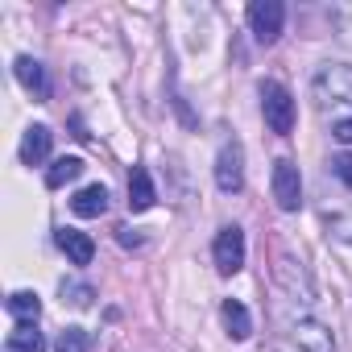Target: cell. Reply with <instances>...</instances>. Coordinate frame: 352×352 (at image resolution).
Listing matches in <instances>:
<instances>
[{"mask_svg": "<svg viewBox=\"0 0 352 352\" xmlns=\"http://www.w3.org/2000/svg\"><path fill=\"white\" fill-rule=\"evenodd\" d=\"M331 137L344 141V145H352V116H340V120L331 124Z\"/></svg>", "mask_w": 352, "mask_h": 352, "instance_id": "cell-21", "label": "cell"}, {"mask_svg": "<svg viewBox=\"0 0 352 352\" xmlns=\"http://www.w3.org/2000/svg\"><path fill=\"white\" fill-rule=\"evenodd\" d=\"M216 187H220L224 195H236V191L245 187V153H241L236 141H228V145L220 149V157H216Z\"/></svg>", "mask_w": 352, "mask_h": 352, "instance_id": "cell-6", "label": "cell"}, {"mask_svg": "<svg viewBox=\"0 0 352 352\" xmlns=\"http://www.w3.org/2000/svg\"><path fill=\"white\" fill-rule=\"evenodd\" d=\"M50 129L46 124H30L25 129V137H21V162L25 166H42L46 162V153H50Z\"/></svg>", "mask_w": 352, "mask_h": 352, "instance_id": "cell-9", "label": "cell"}, {"mask_svg": "<svg viewBox=\"0 0 352 352\" xmlns=\"http://www.w3.org/2000/svg\"><path fill=\"white\" fill-rule=\"evenodd\" d=\"M153 179H149V170L145 166H133V174H129V208L133 212H149L153 208Z\"/></svg>", "mask_w": 352, "mask_h": 352, "instance_id": "cell-11", "label": "cell"}, {"mask_svg": "<svg viewBox=\"0 0 352 352\" xmlns=\"http://www.w3.org/2000/svg\"><path fill=\"white\" fill-rule=\"evenodd\" d=\"M220 315H224V327H228V336H232V340H249V331H253V315L245 311V302L224 298Z\"/></svg>", "mask_w": 352, "mask_h": 352, "instance_id": "cell-12", "label": "cell"}, {"mask_svg": "<svg viewBox=\"0 0 352 352\" xmlns=\"http://www.w3.org/2000/svg\"><path fill=\"white\" fill-rule=\"evenodd\" d=\"M331 170L340 174V179L352 187V153H340V157H331Z\"/></svg>", "mask_w": 352, "mask_h": 352, "instance_id": "cell-20", "label": "cell"}, {"mask_svg": "<svg viewBox=\"0 0 352 352\" xmlns=\"http://www.w3.org/2000/svg\"><path fill=\"white\" fill-rule=\"evenodd\" d=\"M315 100H319L323 112L327 108H352V67H344V63L319 67V75H315Z\"/></svg>", "mask_w": 352, "mask_h": 352, "instance_id": "cell-1", "label": "cell"}, {"mask_svg": "<svg viewBox=\"0 0 352 352\" xmlns=\"http://www.w3.org/2000/svg\"><path fill=\"white\" fill-rule=\"evenodd\" d=\"M282 21H286L282 0H253V5H249V25H253L261 46H274L282 38Z\"/></svg>", "mask_w": 352, "mask_h": 352, "instance_id": "cell-4", "label": "cell"}, {"mask_svg": "<svg viewBox=\"0 0 352 352\" xmlns=\"http://www.w3.org/2000/svg\"><path fill=\"white\" fill-rule=\"evenodd\" d=\"M13 71H17V79H21V87H25V91L46 96V71H42V63H38V58L21 54V58L13 63Z\"/></svg>", "mask_w": 352, "mask_h": 352, "instance_id": "cell-14", "label": "cell"}, {"mask_svg": "<svg viewBox=\"0 0 352 352\" xmlns=\"http://www.w3.org/2000/svg\"><path fill=\"white\" fill-rule=\"evenodd\" d=\"M79 174H83V157H58V162L46 170V187H50V191H58V187L75 183Z\"/></svg>", "mask_w": 352, "mask_h": 352, "instance_id": "cell-15", "label": "cell"}, {"mask_svg": "<svg viewBox=\"0 0 352 352\" xmlns=\"http://www.w3.org/2000/svg\"><path fill=\"white\" fill-rule=\"evenodd\" d=\"M327 228H331L336 241L352 245V212H336V216H327Z\"/></svg>", "mask_w": 352, "mask_h": 352, "instance_id": "cell-18", "label": "cell"}, {"mask_svg": "<svg viewBox=\"0 0 352 352\" xmlns=\"http://www.w3.org/2000/svg\"><path fill=\"white\" fill-rule=\"evenodd\" d=\"M87 348H91V336L83 327H63L54 340V352H87Z\"/></svg>", "mask_w": 352, "mask_h": 352, "instance_id": "cell-17", "label": "cell"}, {"mask_svg": "<svg viewBox=\"0 0 352 352\" xmlns=\"http://www.w3.org/2000/svg\"><path fill=\"white\" fill-rule=\"evenodd\" d=\"M294 344L302 348V352H336V344H331V331L323 327V323H315V319H302V323H294Z\"/></svg>", "mask_w": 352, "mask_h": 352, "instance_id": "cell-8", "label": "cell"}, {"mask_svg": "<svg viewBox=\"0 0 352 352\" xmlns=\"http://www.w3.org/2000/svg\"><path fill=\"white\" fill-rule=\"evenodd\" d=\"M9 315H17L21 323H38V315H42L38 294H34V290H17V294H9Z\"/></svg>", "mask_w": 352, "mask_h": 352, "instance_id": "cell-16", "label": "cell"}, {"mask_svg": "<svg viewBox=\"0 0 352 352\" xmlns=\"http://www.w3.org/2000/svg\"><path fill=\"white\" fill-rule=\"evenodd\" d=\"M71 212H75V216H83V220H91V216H104V212H108V187L91 183V187L75 191V199H71Z\"/></svg>", "mask_w": 352, "mask_h": 352, "instance_id": "cell-10", "label": "cell"}, {"mask_svg": "<svg viewBox=\"0 0 352 352\" xmlns=\"http://www.w3.org/2000/svg\"><path fill=\"white\" fill-rule=\"evenodd\" d=\"M212 257H216V270H220L224 278L241 274V265H245V232H241L236 224L220 228V236H216V245H212Z\"/></svg>", "mask_w": 352, "mask_h": 352, "instance_id": "cell-5", "label": "cell"}, {"mask_svg": "<svg viewBox=\"0 0 352 352\" xmlns=\"http://www.w3.org/2000/svg\"><path fill=\"white\" fill-rule=\"evenodd\" d=\"M67 294H71L75 307H87V302H91V290H87V286H75V282L67 286V282H63V298H67Z\"/></svg>", "mask_w": 352, "mask_h": 352, "instance_id": "cell-19", "label": "cell"}, {"mask_svg": "<svg viewBox=\"0 0 352 352\" xmlns=\"http://www.w3.org/2000/svg\"><path fill=\"white\" fill-rule=\"evenodd\" d=\"M58 249L71 257V265H91L96 257V241L79 228H58Z\"/></svg>", "mask_w": 352, "mask_h": 352, "instance_id": "cell-7", "label": "cell"}, {"mask_svg": "<svg viewBox=\"0 0 352 352\" xmlns=\"http://www.w3.org/2000/svg\"><path fill=\"white\" fill-rule=\"evenodd\" d=\"M261 112H265V124L278 137H290L294 133V96L278 79H265L261 83Z\"/></svg>", "mask_w": 352, "mask_h": 352, "instance_id": "cell-2", "label": "cell"}, {"mask_svg": "<svg viewBox=\"0 0 352 352\" xmlns=\"http://www.w3.org/2000/svg\"><path fill=\"white\" fill-rule=\"evenodd\" d=\"M274 204L282 212H298L302 208V179H298V166L290 157H278L274 162Z\"/></svg>", "mask_w": 352, "mask_h": 352, "instance_id": "cell-3", "label": "cell"}, {"mask_svg": "<svg viewBox=\"0 0 352 352\" xmlns=\"http://www.w3.org/2000/svg\"><path fill=\"white\" fill-rule=\"evenodd\" d=\"M5 352H46V340H42L38 323H17L5 340Z\"/></svg>", "mask_w": 352, "mask_h": 352, "instance_id": "cell-13", "label": "cell"}]
</instances>
